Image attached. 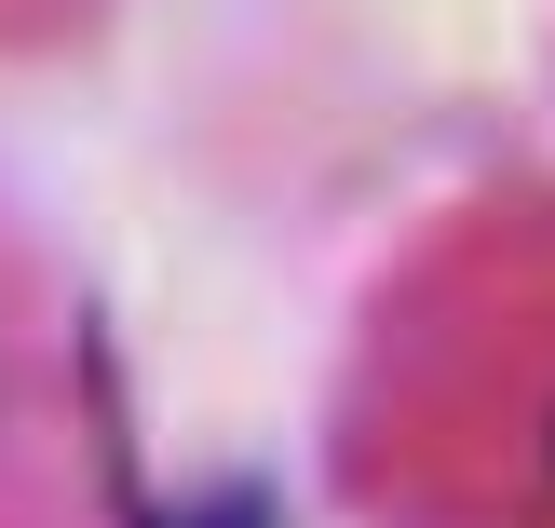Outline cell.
<instances>
[{
    "label": "cell",
    "instance_id": "cell-1",
    "mask_svg": "<svg viewBox=\"0 0 555 528\" xmlns=\"http://www.w3.org/2000/svg\"><path fill=\"white\" fill-rule=\"evenodd\" d=\"M542 488H555V434H542Z\"/></svg>",
    "mask_w": 555,
    "mask_h": 528
}]
</instances>
